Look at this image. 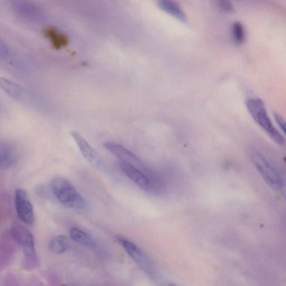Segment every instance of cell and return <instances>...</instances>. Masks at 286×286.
Wrapping results in <instances>:
<instances>
[{
    "label": "cell",
    "mask_w": 286,
    "mask_h": 286,
    "mask_svg": "<svg viewBox=\"0 0 286 286\" xmlns=\"http://www.w3.org/2000/svg\"><path fill=\"white\" fill-rule=\"evenodd\" d=\"M232 36L234 43L236 45H240L244 43L246 33L244 26L241 22H234L232 26Z\"/></svg>",
    "instance_id": "cell-18"
},
{
    "label": "cell",
    "mask_w": 286,
    "mask_h": 286,
    "mask_svg": "<svg viewBox=\"0 0 286 286\" xmlns=\"http://www.w3.org/2000/svg\"><path fill=\"white\" fill-rule=\"evenodd\" d=\"M246 107L251 118L276 144L283 146V135L273 125L269 117L265 103L259 98H251L246 101Z\"/></svg>",
    "instance_id": "cell-1"
},
{
    "label": "cell",
    "mask_w": 286,
    "mask_h": 286,
    "mask_svg": "<svg viewBox=\"0 0 286 286\" xmlns=\"http://www.w3.org/2000/svg\"><path fill=\"white\" fill-rule=\"evenodd\" d=\"M5 284L7 285H20L19 278L13 274H9L5 278Z\"/></svg>",
    "instance_id": "cell-22"
},
{
    "label": "cell",
    "mask_w": 286,
    "mask_h": 286,
    "mask_svg": "<svg viewBox=\"0 0 286 286\" xmlns=\"http://www.w3.org/2000/svg\"><path fill=\"white\" fill-rule=\"evenodd\" d=\"M51 189L59 201L66 207L73 209H84L88 204L79 194L71 182L64 177H56L51 183Z\"/></svg>",
    "instance_id": "cell-2"
},
{
    "label": "cell",
    "mask_w": 286,
    "mask_h": 286,
    "mask_svg": "<svg viewBox=\"0 0 286 286\" xmlns=\"http://www.w3.org/2000/svg\"><path fill=\"white\" fill-rule=\"evenodd\" d=\"M39 266L40 262L37 254H24L21 264L22 270L32 271L37 270Z\"/></svg>",
    "instance_id": "cell-19"
},
{
    "label": "cell",
    "mask_w": 286,
    "mask_h": 286,
    "mask_svg": "<svg viewBox=\"0 0 286 286\" xmlns=\"http://www.w3.org/2000/svg\"><path fill=\"white\" fill-rule=\"evenodd\" d=\"M0 88L15 100H19L23 93L22 89L18 84L3 77H0Z\"/></svg>",
    "instance_id": "cell-15"
},
{
    "label": "cell",
    "mask_w": 286,
    "mask_h": 286,
    "mask_svg": "<svg viewBox=\"0 0 286 286\" xmlns=\"http://www.w3.org/2000/svg\"><path fill=\"white\" fill-rule=\"evenodd\" d=\"M0 56L5 60H10L13 57L12 50L1 38H0Z\"/></svg>",
    "instance_id": "cell-20"
},
{
    "label": "cell",
    "mask_w": 286,
    "mask_h": 286,
    "mask_svg": "<svg viewBox=\"0 0 286 286\" xmlns=\"http://www.w3.org/2000/svg\"><path fill=\"white\" fill-rule=\"evenodd\" d=\"M69 247V242L64 236H58L52 239L49 243V249L53 253L60 254L65 252Z\"/></svg>",
    "instance_id": "cell-16"
},
{
    "label": "cell",
    "mask_w": 286,
    "mask_h": 286,
    "mask_svg": "<svg viewBox=\"0 0 286 286\" xmlns=\"http://www.w3.org/2000/svg\"><path fill=\"white\" fill-rule=\"evenodd\" d=\"M118 240L126 252L137 263V265L147 273L150 274V276H153L154 274L153 265L150 259L138 246L127 239L119 238Z\"/></svg>",
    "instance_id": "cell-8"
},
{
    "label": "cell",
    "mask_w": 286,
    "mask_h": 286,
    "mask_svg": "<svg viewBox=\"0 0 286 286\" xmlns=\"http://www.w3.org/2000/svg\"><path fill=\"white\" fill-rule=\"evenodd\" d=\"M274 119L278 125V127L283 131L284 133L285 132V123L283 118L278 113L274 114Z\"/></svg>",
    "instance_id": "cell-23"
},
{
    "label": "cell",
    "mask_w": 286,
    "mask_h": 286,
    "mask_svg": "<svg viewBox=\"0 0 286 286\" xmlns=\"http://www.w3.org/2000/svg\"><path fill=\"white\" fill-rule=\"evenodd\" d=\"M16 243L10 232H5L0 237V256L8 264L13 260L15 254Z\"/></svg>",
    "instance_id": "cell-12"
},
{
    "label": "cell",
    "mask_w": 286,
    "mask_h": 286,
    "mask_svg": "<svg viewBox=\"0 0 286 286\" xmlns=\"http://www.w3.org/2000/svg\"><path fill=\"white\" fill-rule=\"evenodd\" d=\"M10 233L16 243L23 248L24 254L37 253L33 234L25 226L14 222Z\"/></svg>",
    "instance_id": "cell-9"
},
{
    "label": "cell",
    "mask_w": 286,
    "mask_h": 286,
    "mask_svg": "<svg viewBox=\"0 0 286 286\" xmlns=\"http://www.w3.org/2000/svg\"><path fill=\"white\" fill-rule=\"evenodd\" d=\"M15 207L20 219L27 225L34 222V213L33 205L27 196L26 192L22 188L15 191Z\"/></svg>",
    "instance_id": "cell-10"
},
{
    "label": "cell",
    "mask_w": 286,
    "mask_h": 286,
    "mask_svg": "<svg viewBox=\"0 0 286 286\" xmlns=\"http://www.w3.org/2000/svg\"><path fill=\"white\" fill-rule=\"evenodd\" d=\"M252 161L256 169L267 184L273 189L281 190L283 186L282 179L272 164L259 152L254 151L251 154Z\"/></svg>",
    "instance_id": "cell-4"
},
{
    "label": "cell",
    "mask_w": 286,
    "mask_h": 286,
    "mask_svg": "<svg viewBox=\"0 0 286 286\" xmlns=\"http://www.w3.org/2000/svg\"><path fill=\"white\" fill-rule=\"evenodd\" d=\"M72 136L85 159L96 169L100 171L105 170L106 165L104 159L81 134L77 131H73Z\"/></svg>",
    "instance_id": "cell-7"
},
{
    "label": "cell",
    "mask_w": 286,
    "mask_h": 286,
    "mask_svg": "<svg viewBox=\"0 0 286 286\" xmlns=\"http://www.w3.org/2000/svg\"><path fill=\"white\" fill-rule=\"evenodd\" d=\"M238 1H240V0H238Z\"/></svg>",
    "instance_id": "cell-24"
},
{
    "label": "cell",
    "mask_w": 286,
    "mask_h": 286,
    "mask_svg": "<svg viewBox=\"0 0 286 286\" xmlns=\"http://www.w3.org/2000/svg\"><path fill=\"white\" fill-rule=\"evenodd\" d=\"M119 166L123 173L142 189L149 192H156L160 187L145 173L130 163L120 161Z\"/></svg>",
    "instance_id": "cell-5"
},
{
    "label": "cell",
    "mask_w": 286,
    "mask_h": 286,
    "mask_svg": "<svg viewBox=\"0 0 286 286\" xmlns=\"http://www.w3.org/2000/svg\"><path fill=\"white\" fill-rule=\"evenodd\" d=\"M16 160L14 148L7 142H0V169H7L12 167Z\"/></svg>",
    "instance_id": "cell-13"
},
{
    "label": "cell",
    "mask_w": 286,
    "mask_h": 286,
    "mask_svg": "<svg viewBox=\"0 0 286 286\" xmlns=\"http://www.w3.org/2000/svg\"><path fill=\"white\" fill-rule=\"evenodd\" d=\"M217 5L222 11L231 14L234 12V7L231 0H216Z\"/></svg>",
    "instance_id": "cell-21"
},
{
    "label": "cell",
    "mask_w": 286,
    "mask_h": 286,
    "mask_svg": "<svg viewBox=\"0 0 286 286\" xmlns=\"http://www.w3.org/2000/svg\"><path fill=\"white\" fill-rule=\"evenodd\" d=\"M160 9L177 20L186 23L187 17L180 5L174 0H157Z\"/></svg>",
    "instance_id": "cell-11"
},
{
    "label": "cell",
    "mask_w": 286,
    "mask_h": 286,
    "mask_svg": "<svg viewBox=\"0 0 286 286\" xmlns=\"http://www.w3.org/2000/svg\"><path fill=\"white\" fill-rule=\"evenodd\" d=\"M71 238L77 243L89 248L95 247V241L90 234L80 228L74 227L70 231Z\"/></svg>",
    "instance_id": "cell-14"
},
{
    "label": "cell",
    "mask_w": 286,
    "mask_h": 286,
    "mask_svg": "<svg viewBox=\"0 0 286 286\" xmlns=\"http://www.w3.org/2000/svg\"><path fill=\"white\" fill-rule=\"evenodd\" d=\"M47 36L56 49L64 47L68 43L67 37L64 34L60 33L55 28H49L47 31Z\"/></svg>",
    "instance_id": "cell-17"
},
{
    "label": "cell",
    "mask_w": 286,
    "mask_h": 286,
    "mask_svg": "<svg viewBox=\"0 0 286 286\" xmlns=\"http://www.w3.org/2000/svg\"><path fill=\"white\" fill-rule=\"evenodd\" d=\"M104 146L107 151L117 156L120 161L134 165L145 173L157 185L161 186V182L156 174H154L151 169L147 167L138 157L127 148L118 142L111 141L105 142Z\"/></svg>",
    "instance_id": "cell-3"
},
{
    "label": "cell",
    "mask_w": 286,
    "mask_h": 286,
    "mask_svg": "<svg viewBox=\"0 0 286 286\" xmlns=\"http://www.w3.org/2000/svg\"><path fill=\"white\" fill-rule=\"evenodd\" d=\"M11 7L22 18L38 22L44 18L42 9L33 0H8Z\"/></svg>",
    "instance_id": "cell-6"
}]
</instances>
